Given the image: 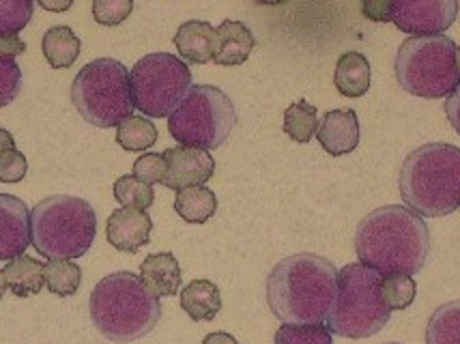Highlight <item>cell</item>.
Wrapping results in <instances>:
<instances>
[{
	"mask_svg": "<svg viewBox=\"0 0 460 344\" xmlns=\"http://www.w3.org/2000/svg\"><path fill=\"white\" fill-rule=\"evenodd\" d=\"M359 263L381 276H415L430 256L429 224L407 207H379L355 231Z\"/></svg>",
	"mask_w": 460,
	"mask_h": 344,
	"instance_id": "cell-1",
	"label": "cell"
},
{
	"mask_svg": "<svg viewBox=\"0 0 460 344\" xmlns=\"http://www.w3.org/2000/svg\"><path fill=\"white\" fill-rule=\"evenodd\" d=\"M338 287L330 259L301 252L282 259L267 276V304L282 325H325Z\"/></svg>",
	"mask_w": 460,
	"mask_h": 344,
	"instance_id": "cell-2",
	"label": "cell"
},
{
	"mask_svg": "<svg viewBox=\"0 0 460 344\" xmlns=\"http://www.w3.org/2000/svg\"><path fill=\"white\" fill-rule=\"evenodd\" d=\"M398 190L407 209L420 217L450 216L460 207V149L429 142L404 157Z\"/></svg>",
	"mask_w": 460,
	"mask_h": 344,
	"instance_id": "cell-3",
	"label": "cell"
},
{
	"mask_svg": "<svg viewBox=\"0 0 460 344\" xmlns=\"http://www.w3.org/2000/svg\"><path fill=\"white\" fill-rule=\"evenodd\" d=\"M91 319L108 340L125 344L151 334L162 319V302L131 271L106 276L91 293Z\"/></svg>",
	"mask_w": 460,
	"mask_h": 344,
	"instance_id": "cell-4",
	"label": "cell"
},
{
	"mask_svg": "<svg viewBox=\"0 0 460 344\" xmlns=\"http://www.w3.org/2000/svg\"><path fill=\"white\" fill-rule=\"evenodd\" d=\"M97 234L95 209L78 196H48L31 211V245L48 260L80 259Z\"/></svg>",
	"mask_w": 460,
	"mask_h": 344,
	"instance_id": "cell-5",
	"label": "cell"
},
{
	"mask_svg": "<svg viewBox=\"0 0 460 344\" xmlns=\"http://www.w3.org/2000/svg\"><path fill=\"white\" fill-rule=\"evenodd\" d=\"M383 276L361 263H350L338 271L333 305L327 316V330L342 338H370L390 323L392 310L381 295Z\"/></svg>",
	"mask_w": 460,
	"mask_h": 344,
	"instance_id": "cell-6",
	"label": "cell"
},
{
	"mask_svg": "<svg viewBox=\"0 0 460 344\" xmlns=\"http://www.w3.org/2000/svg\"><path fill=\"white\" fill-rule=\"evenodd\" d=\"M71 101L84 121L95 128H119L134 117L129 71L114 58H95L78 71L71 84Z\"/></svg>",
	"mask_w": 460,
	"mask_h": 344,
	"instance_id": "cell-7",
	"label": "cell"
},
{
	"mask_svg": "<svg viewBox=\"0 0 460 344\" xmlns=\"http://www.w3.org/2000/svg\"><path fill=\"white\" fill-rule=\"evenodd\" d=\"M396 80L402 91L424 100L447 97L460 84L456 43L447 35L409 37L398 48Z\"/></svg>",
	"mask_w": 460,
	"mask_h": 344,
	"instance_id": "cell-8",
	"label": "cell"
},
{
	"mask_svg": "<svg viewBox=\"0 0 460 344\" xmlns=\"http://www.w3.org/2000/svg\"><path fill=\"white\" fill-rule=\"evenodd\" d=\"M237 125V110L226 93L211 84H196L168 117V132L179 146L220 149Z\"/></svg>",
	"mask_w": 460,
	"mask_h": 344,
	"instance_id": "cell-9",
	"label": "cell"
},
{
	"mask_svg": "<svg viewBox=\"0 0 460 344\" xmlns=\"http://www.w3.org/2000/svg\"><path fill=\"white\" fill-rule=\"evenodd\" d=\"M134 106L151 119L171 117L191 89L190 65L168 52L142 57L129 71Z\"/></svg>",
	"mask_w": 460,
	"mask_h": 344,
	"instance_id": "cell-10",
	"label": "cell"
},
{
	"mask_svg": "<svg viewBox=\"0 0 460 344\" xmlns=\"http://www.w3.org/2000/svg\"><path fill=\"white\" fill-rule=\"evenodd\" d=\"M392 22L413 37L443 35L458 15L456 0H394Z\"/></svg>",
	"mask_w": 460,
	"mask_h": 344,
	"instance_id": "cell-11",
	"label": "cell"
},
{
	"mask_svg": "<svg viewBox=\"0 0 460 344\" xmlns=\"http://www.w3.org/2000/svg\"><path fill=\"white\" fill-rule=\"evenodd\" d=\"M162 155L166 160V177L162 183L174 192L205 185L216 172V160L209 151L174 146L164 151Z\"/></svg>",
	"mask_w": 460,
	"mask_h": 344,
	"instance_id": "cell-12",
	"label": "cell"
},
{
	"mask_svg": "<svg viewBox=\"0 0 460 344\" xmlns=\"http://www.w3.org/2000/svg\"><path fill=\"white\" fill-rule=\"evenodd\" d=\"M31 245V209L18 196L0 194V260L24 256Z\"/></svg>",
	"mask_w": 460,
	"mask_h": 344,
	"instance_id": "cell-13",
	"label": "cell"
},
{
	"mask_svg": "<svg viewBox=\"0 0 460 344\" xmlns=\"http://www.w3.org/2000/svg\"><path fill=\"white\" fill-rule=\"evenodd\" d=\"M151 231L153 220L149 213L120 207V209H117L108 217L106 237L112 248H117L119 252L134 254L149 243Z\"/></svg>",
	"mask_w": 460,
	"mask_h": 344,
	"instance_id": "cell-14",
	"label": "cell"
},
{
	"mask_svg": "<svg viewBox=\"0 0 460 344\" xmlns=\"http://www.w3.org/2000/svg\"><path fill=\"white\" fill-rule=\"evenodd\" d=\"M316 140L330 155H349L359 145V119L355 110H332L323 117Z\"/></svg>",
	"mask_w": 460,
	"mask_h": 344,
	"instance_id": "cell-15",
	"label": "cell"
},
{
	"mask_svg": "<svg viewBox=\"0 0 460 344\" xmlns=\"http://www.w3.org/2000/svg\"><path fill=\"white\" fill-rule=\"evenodd\" d=\"M256 40L252 31L243 22L237 20H224L217 26V40L216 52H213V63L220 67H237L250 58L254 50Z\"/></svg>",
	"mask_w": 460,
	"mask_h": 344,
	"instance_id": "cell-16",
	"label": "cell"
},
{
	"mask_svg": "<svg viewBox=\"0 0 460 344\" xmlns=\"http://www.w3.org/2000/svg\"><path fill=\"white\" fill-rule=\"evenodd\" d=\"M216 40L217 29H213L209 22L190 20L179 26L177 35H174V46L181 54V61L205 65L213 61Z\"/></svg>",
	"mask_w": 460,
	"mask_h": 344,
	"instance_id": "cell-17",
	"label": "cell"
},
{
	"mask_svg": "<svg viewBox=\"0 0 460 344\" xmlns=\"http://www.w3.org/2000/svg\"><path fill=\"white\" fill-rule=\"evenodd\" d=\"M140 280L155 297H172L179 293L181 282H183L179 260L172 252L146 256L140 265Z\"/></svg>",
	"mask_w": 460,
	"mask_h": 344,
	"instance_id": "cell-18",
	"label": "cell"
},
{
	"mask_svg": "<svg viewBox=\"0 0 460 344\" xmlns=\"http://www.w3.org/2000/svg\"><path fill=\"white\" fill-rule=\"evenodd\" d=\"M333 84L344 97L366 95L372 84V69L368 58L359 52H344L333 71Z\"/></svg>",
	"mask_w": 460,
	"mask_h": 344,
	"instance_id": "cell-19",
	"label": "cell"
},
{
	"mask_svg": "<svg viewBox=\"0 0 460 344\" xmlns=\"http://www.w3.org/2000/svg\"><path fill=\"white\" fill-rule=\"evenodd\" d=\"M181 308L191 321H213L222 310V293L209 280H191L181 291Z\"/></svg>",
	"mask_w": 460,
	"mask_h": 344,
	"instance_id": "cell-20",
	"label": "cell"
},
{
	"mask_svg": "<svg viewBox=\"0 0 460 344\" xmlns=\"http://www.w3.org/2000/svg\"><path fill=\"white\" fill-rule=\"evenodd\" d=\"M46 265L41 260L32 259V256H18V259L9 260L7 267L3 269L7 287L15 297H29V295L41 293L43 284H46Z\"/></svg>",
	"mask_w": 460,
	"mask_h": 344,
	"instance_id": "cell-21",
	"label": "cell"
},
{
	"mask_svg": "<svg viewBox=\"0 0 460 344\" xmlns=\"http://www.w3.org/2000/svg\"><path fill=\"white\" fill-rule=\"evenodd\" d=\"M41 50L46 61L50 63L54 69H67L75 63V58L80 57L82 43L80 37L75 35L69 26H52V29L43 35Z\"/></svg>",
	"mask_w": 460,
	"mask_h": 344,
	"instance_id": "cell-22",
	"label": "cell"
},
{
	"mask_svg": "<svg viewBox=\"0 0 460 344\" xmlns=\"http://www.w3.org/2000/svg\"><path fill=\"white\" fill-rule=\"evenodd\" d=\"M174 211L188 224H205L216 216L217 198L205 185L181 190L174 198Z\"/></svg>",
	"mask_w": 460,
	"mask_h": 344,
	"instance_id": "cell-23",
	"label": "cell"
},
{
	"mask_svg": "<svg viewBox=\"0 0 460 344\" xmlns=\"http://www.w3.org/2000/svg\"><path fill=\"white\" fill-rule=\"evenodd\" d=\"M426 344H460V299L439 305L430 314Z\"/></svg>",
	"mask_w": 460,
	"mask_h": 344,
	"instance_id": "cell-24",
	"label": "cell"
},
{
	"mask_svg": "<svg viewBox=\"0 0 460 344\" xmlns=\"http://www.w3.org/2000/svg\"><path fill=\"white\" fill-rule=\"evenodd\" d=\"M319 117H316V108L308 103L305 100H299L290 103L284 112V132H287L288 138L295 142H310L314 138L316 132H319Z\"/></svg>",
	"mask_w": 460,
	"mask_h": 344,
	"instance_id": "cell-25",
	"label": "cell"
},
{
	"mask_svg": "<svg viewBox=\"0 0 460 344\" xmlns=\"http://www.w3.org/2000/svg\"><path fill=\"white\" fill-rule=\"evenodd\" d=\"M157 138H160L157 128L145 117H129L117 128V142L120 145V149L131 153L149 151L157 142Z\"/></svg>",
	"mask_w": 460,
	"mask_h": 344,
	"instance_id": "cell-26",
	"label": "cell"
},
{
	"mask_svg": "<svg viewBox=\"0 0 460 344\" xmlns=\"http://www.w3.org/2000/svg\"><path fill=\"white\" fill-rule=\"evenodd\" d=\"M43 276H46V287L58 297L75 295L82 282V269L74 260H48Z\"/></svg>",
	"mask_w": 460,
	"mask_h": 344,
	"instance_id": "cell-27",
	"label": "cell"
},
{
	"mask_svg": "<svg viewBox=\"0 0 460 344\" xmlns=\"http://www.w3.org/2000/svg\"><path fill=\"white\" fill-rule=\"evenodd\" d=\"M114 198L119 200L125 209L146 211L155 203V190L151 185L138 181L134 174H125L114 183Z\"/></svg>",
	"mask_w": 460,
	"mask_h": 344,
	"instance_id": "cell-28",
	"label": "cell"
},
{
	"mask_svg": "<svg viewBox=\"0 0 460 344\" xmlns=\"http://www.w3.org/2000/svg\"><path fill=\"white\" fill-rule=\"evenodd\" d=\"M415 293H418V284L409 276H387L381 280V295L392 313L407 310L415 302Z\"/></svg>",
	"mask_w": 460,
	"mask_h": 344,
	"instance_id": "cell-29",
	"label": "cell"
},
{
	"mask_svg": "<svg viewBox=\"0 0 460 344\" xmlns=\"http://www.w3.org/2000/svg\"><path fill=\"white\" fill-rule=\"evenodd\" d=\"M35 11L32 0H0V35H18Z\"/></svg>",
	"mask_w": 460,
	"mask_h": 344,
	"instance_id": "cell-30",
	"label": "cell"
},
{
	"mask_svg": "<svg viewBox=\"0 0 460 344\" xmlns=\"http://www.w3.org/2000/svg\"><path fill=\"white\" fill-rule=\"evenodd\" d=\"M276 344H333V338L327 325H282Z\"/></svg>",
	"mask_w": 460,
	"mask_h": 344,
	"instance_id": "cell-31",
	"label": "cell"
},
{
	"mask_svg": "<svg viewBox=\"0 0 460 344\" xmlns=\"http://www.w3.org/2000/svg\"><path fill=\"white\" fill-rule=\"evenodd\" d=\"M134 11L131 0H95L93 3V18L103 26H119L129 18Z\"/></svg>",
	"mask_w": 460,
	"mask_h": 344,
	"instance_id": "cell-32",
	"label": "cell"
},
{
	"mask_svg": "<svg viewBox=\"0 0 460 344\" xmlns=\"http://www.w3.org/2000/svg\"><path fill=\"white\" fill-rule=\"evenodd\" d=\"M22 89V69L15 58H0V108L9 106Z\"/></svg>",
	"mask_w": 460,
	"mask_h": 344,
	"instance_id": "cell-33",
	"label": "cell"
},
{
	"mask_svg": "<svg viewBox=\"0 0 460 344\" xmlns=\"http://www.w3.org/2000/svg\"><path fill=\"white\" fill-rule=\"evenodd\" d=\"M134 177L146 185L162 183L166 177V160L162 153H145L134 162Z\"/></svg>",
	"mask_w": 460,
	"mask_h": 344,
	"instance_id": "cell-34",
	"label": "cell"
},
{
	"mask_svg": "<svg viewBox=\"0 0 460 344\" xmlns=\"http://www.w3.org/2000/svg\"><path fill=\"white\" fill-rule=\"evenodd\" d=\"M29 172V162L24 153L18 149H11L0 153V181L3 183H18Z\"/></svg>",
	"mask_w": 460,
	"mask_h": 344,
	"instance_id": "cell-35",
	"label": "cell"
},
{
	"mask_svg": "<svg viewBox=\"0 0 460 344\" xmlns=\"http://www.w3.org/2000/svg\"><path fill=\"white\" fill-rule=\"evenodd\" d=\"M26 52V43L20 35H0V58H15Z\"/></svg>",
	"mask_w": 460,
	"mask_h": 344,
	"instance_id": "cell-36",
	"label": "cell"
},
{
	"mask_svg": "<svg viewBox=\"0 0 460 344\" xmlns=\"http://www.w3.org/2000/svg\"><path fill=\"white\" fill-rule=\"evenodd\" d=\"M361 11L368 20L375 22H390L392 20V9L390 3H383V0H372V3L361 4Z\"/></svg>",
	"mask_w": 460,
	"mask_h": 344,
	"instance_id": "cell-37",
	"label": "cell"
},
{
	"mask_svg": "<svg viewBox=\"0 0 460 344\" xmlns=\"http://www.w3.org/2000/svg\"><path fill=\"white\" fill-rule=\"evenodd\" d=\"M446 114H447V121L454 129H456L460 136V84L454 89V93H450L446 100Z\"/></svg>",
	"mask_w": 460,
	"mask_h": 344,
	"instance_id": "cell-38",
	"label": "cell"
},
{
	"mask_svg": "<svg viewBox=\"0 0 460 344\" xmlns=\"http://www.w3.org/2000/svg\"><path fill=\"white\" fill-rule=\"evenodd\" d=\"M202 344H239L233 336L226 334V331H213L202 340Z\"/></svg>",
	"mask_w": 460,
	"mask_h": 344,
	"instance_id": "cell-39",
	"label": "cell"
},
{
	"mask_svg": "<svg viewBox=\"0 0 460 344\" xmlns=\"http://www.w3.org/2000/svg\"><path fill=\"white\" fill-rule=\"evenodd\" d=\"M11 149H15V138L11 136V132H7V129L0 128V153L11 151Z\"/></svg>",
	"mask_w": 460,
	"mask_h": 344,
	"instance_id": "cell-40",
	"label": "cell"
},
{
	"mask_svg": "<svg viewBox=\"0 0 460 344\" xmlns=\"http://www.w3.org/2000/svg\"><path fill=\"white\" fill-rule=\"evenodd\" d=\"M40 7L48 9V11H67L74 4V0H63V3H48V0H40Z\"/></svg>",
	"mask_w": 460,
	"mask_h": 344,
	"instance_id": "cell-41",
	"label": "cell"
},
{
	"mask_svg": "<svg viewBox=\"0 0 460 344\" xmlns=\"http://www.w3.org/2000/svg\"><path fill=\"white\" fill-rule=\"evenodd\" d=\"M7 280H4V274H3V271H0V299H3L4 297V293H7Z\"/></svg>",
	"mask_w": 460,
	"mask_h": 344,
	"instance_id": "cell-42",
	"label": "cell"
},
{
	"mask_svg": "<svg viewBox=\"0 0 460 344\" xmlns=\"http://www.w3.org/2000/svg\"><path fill=\"white\" fill-rule=\"evenodd\" d=\"M456 69H458V74H460V46L456 48Z\"/></svg>",
	"mask_w": 460,
	"mask_h": 344,
	"instance_id": "cell-43",
	"label": "cell"
},
{
	"mask_svg": "<svg viewBox=\"0 0 460 344\" xmlns=\"http://www.w3.org/2000/svg\"><path fill=\"white\" fill-rule=\"evenodd\" d=\"M392 344H396V342H392Z\"/></svg>",
	"mask_w": 460,
	"mask_h": 344,
	"instance_id": "cell-44",
	"label": "cell"
}]
</instances>
